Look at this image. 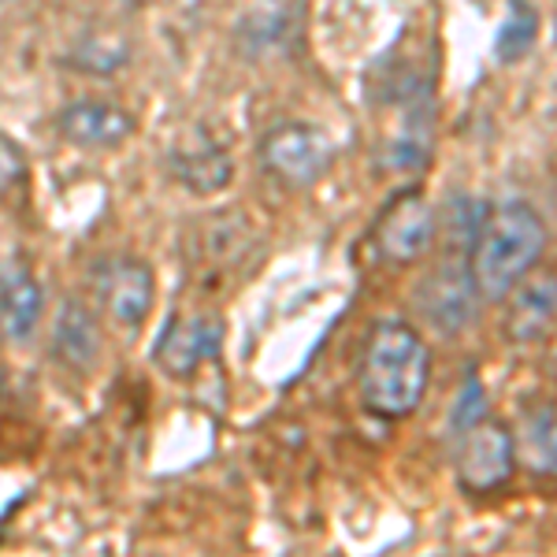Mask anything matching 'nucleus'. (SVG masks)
<instances>
[{"label": "nucleus", "instance_id": "obj_2", "mask_svg": "<svg viewBox=\"0 0 557 557\" xmlns=\"http://www.w3.org/2000/svg\"><path fill=\"white\" fill-rule=\"evenodd\" d=\"M546 253L543 215L524 201H502L483 212L472 238V278L480 298L506 301V294L524 278Z\"/></svg>", "mask_w": 557, "mask_h": 557}, {"label": "nucleus", "instance_id": "obj_4", "mask_svg": "<svg viewBox=\"0 0 557 557\" xmlns=\"http://www.w3.org/2000/svg\"><path fill=\"white\" fill-rule=\"evenodd\" d=\"M417 309H420V317H424V323H431L438 335H461L475 320V309H480V286H475V278H472L469 260H461V257L438 260V264L420 278Z\"/></svg>", "mask_w": 557, "mask_h": 557}, {"label": "nucleus", "instance_id": "obj_12", "mask_svg": "<svg viewBox=\"0 0 557 557\" xmlns=\"http://www.w3.org/2000/svg\"><path fill=\"white\" fill-rule=\"evenodd\" d=\"M517 461L532 475H557V409L532 406L520 417L517 435Z\"/></svg>", "mask_w": 557, "mask_h": 557}, {"label": "nucleus", "instance_id": "obj_8", "mask_svg": "<svg viewBox=\"0 0 557 557\" xmlns=\"http://www.w3.org/2000/svg\"><path fill=\"white\" fill-rule=\"evenodd\" d=\"M438 231V215L431 209L424 194H401L391 201V209L383 212L375 242H380V253L394 264H412L431 249Z\"/></svg>", "mask_w": 557, "mask_h": 557}, {"label": "nucleus", "instance_id": "obj_11", "mask_svg": "<svg viewBox=\"0 0 557 557\" xmlns=\"http://www.w3.org/2000/svg\"><path fill=\"white\" fill-rule=\"evenodd\" d=\"M509 298V317H506V331L517 343H535L546 331L554 327L557 320V275L554 272H528Z\"/></svg>", "mask_w": 557, "mask_h": 557}, {"label": "nucleus", "instance_id": "obj_17", "mask_svg": "<svg viewBox=\"0 0 557 557\" xmlns=\"http://www.w3.org/2000/svg\"><path fill=\"white\" fill-rule=\"evenodd\" d=\"M26 178V152L0 131V201Z\"/></svg>", "mask_w": 557, "mask_h": 557}, {"label": "nucleus", "instance_id": "obj_10", "mask_svg": "<svg viewBox=\"0 0 557 557\" xmlns=\"http://www.w3.org/2000/svg\"><path fill=\"white\" fill-rule=\"evenodd\" d=\"M41 312H45V294L38 275L23 260L0 264V338H12V343L30 338Z\"/></svg>", "mask_w": 557, "mask_h": 557}, {"label": "nucleus", "instance_id": "obj_3", "mask_svg": "<svg viewBox=\"0 0 557 557\" xmlns=\"http://www.w3.org/2000/svg\"><path fill=\"white\" fill-rule=\"evenodd\" d=\"M260 164L286 190H309L335 164V141L312 123H278L260 138Z\"/></svg>", "mask_w": 557, "mask_h": 557}, {"label": "nucleus", "instance_id": "obj_7", "mask_svg": "<svg viewBox=\"0 0 557 557\" xmlns=\"http://www.w3.org/2000/svg\"><path fill=\"white\" fill-rule=\"evenodd\" d=\"M223 320L215 312H183L164 323L152 349V361L164 368L172 380H190L197 368L220 357Z\"/></svg>", "mask_w": 557, "mask_h": 557}, {"label": "nucleus", "instance_id": "obj_1", "mask_svg": "<svg viewBox=\"0 0 557 557\" xmlns=\"http://www.w3.org/2000/svg\"><path fill=\"white\" fill-rule=\"evenodd\" d=\"M431 383V354L424 338L401 320L372 327L361 364V394L375 417L401 420L420 409Z\"/></svg>", "mask_w": 557, "mask_h": 557}, {"label": "nucleus", "instance_id": "obj_13", "mask_svg": "<svg viewBox=\"0 0 557 557\" xmlns=\"http://www.w3.org/2000/svg\"><path fill=\"white\" fill-rule=\"evenodd\" d=\"M52 343L71 368H89L97 364V354H101V323L83 301H67L57 317V327H52Z\"/></svg>", "mask_w": 557, "mask_h": 557}, {"label": "nucleus", "instance_id": "obj_16", "mask_svg": "<svg viewBox=\"0 0 557 557\" xmlns=\"http://www.w3.org/2000/svg\"><path fill=\"white\" fill-rule=\"evenodd\" d=\"M480 420H487V394H483V383L475 380V375H469L450 409V428L457 435H465V431L475 428Z\"/></svg>", "mask_w": 557, "mask_h": 557}, {"label": "nucleus", "instance_id": "obj_18", "mask_svg": "<svg viewBox=\"0 0 557 557\" xmlns=\"http://www.w3.org/2000/svg\"><path fill=\"white\" fill-rule=\"evenodd\" d=\"M0 4H8V0H0Z\"/></svg>", "mask_w": 557, "mask_h": 557}, {"label": "nucleus", "instance_id": "obj_6", "mask_svg": "<svg viewBox=\"0 0 557 557\" xmlns=\"http://www.w3.org/2000/svg\"><path fill=\"white\" fill-rule=\"evenodd\" d=\"M517 472L513 431L498 420H480L461 435L457 446V480L472 494H491L506 487Z\"/></svg>", "mask_w": 557, "mask_h": 557}, {"label": "nucleus", "instance_id": "obj_14", "mask_svg": "<svg viewBox=\"0 0 557 557\" xmlns=\"http://www.w3.org/2000/svg\"><path fill=\"white\" fill-rule=\"evenodd\" d=\"M539 38V12L532 0H509L506 23H502L498 38H494V57L502 64H520L528 52L535 49Z\"/></svg>", "mask_w": 557, "mask_h": 557}, {"label": "nucleus", "instance_id": "obj_5", "mask_svg": "<svg viewBox=\"0 0 557 557\" xmlns=\"http://www.w3.org/2000/svg\"><path fill=\"white\" fill-rule=\"evenodd\" d=\"M94 290L104 317L123 331H138L157 301L152 268L138 257H104L94 268Z\"/></svg>", "mask_w": 557, "mask_h": 557}, {"label": "nucleus", "instance_id": "obj_15", "mask_svg": "<svg viewBox=\"0 0 557 557\" xmlns=\"http://www.w3.org/2000/svg\"><path fill=\"white\" fill-rule=\"evenodd\" d=\"M175 175L197 194H215L231 183V160L220 149H186L175 157Z\"/></svg>", "mask_w": 557, "mask_h": 557}, {"label": "nucleus", "instance_id": "obj_9", "mask_svg": "<svg viewBox=\"0 0 557 557\" xmlns=\"http://www.w3.org/2000/svg\"><path fill=\"white\" fill-rule=\"evenodd\" d=\"M60 134L78 149H115L134 134V115L115 101H101V97H83L71 101L57 120Z\"/></svg>", "mask_w": 557, "mask_h": 557}]
</instances>
